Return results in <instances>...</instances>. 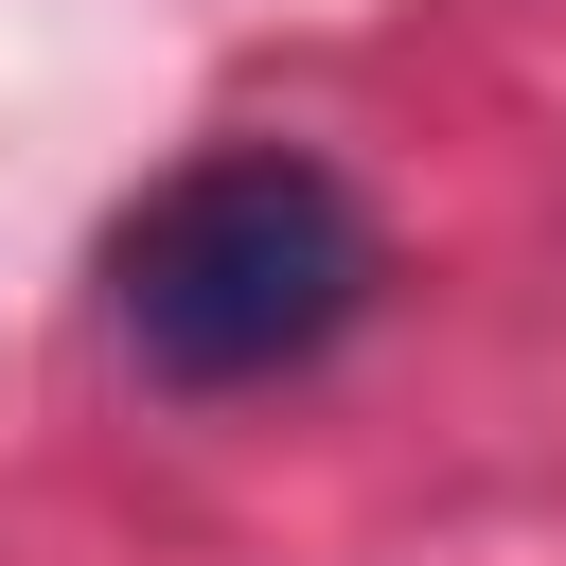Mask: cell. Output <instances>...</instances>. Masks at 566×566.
<instances>
[{"instance_id": "cell-1", "label": "cell", "mask_w": 566, "mask_h": 566, "mask_svg": "<svg viewBox=\"0 0 566 566\" xmlns=\"http://www.w3.org/2000/svg\"><path fill=\"white\" fill-rule=\"evenodd\" d=\"M106 301H124V354L159 389H265L371 301V212L301 142H230V159H195L124 212Z\"/></svg>"}]
</instances>
